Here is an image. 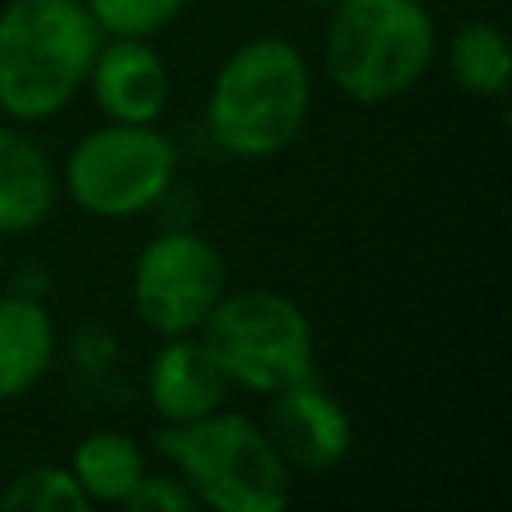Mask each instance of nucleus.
I'll use <instances>...</instances> for the list:
<instances>
[{
    "label": "nucleus",
    "mask_w": 512,
    "mask_h": 512,
    "mask_svg": "<svg viewBox=\"0 0 512 512\" xmlns=\"http://www.w3.org/2000/svg\"><path fill=\"white\" fill-rule=\"evenodd\" d=\"M100 28L84 0H8L0 12V112L56 116L88 80Z\"/></svg>",
    "instance_id": "nucleus-1"
},
{
    "label": "nucleus",
    "mask_w": 512,
    "mask_h": 512,
    "mask_svg": "<svg viewBox=\"0 0 512 512\" xmlns=\"http://www.w3.org/2000/svg\"><path fill=\"white\" fill-rule=\"evenodd\" d=\"M312 76L296 44L256 36L240 44L212 80L208 132L232 156H276L288 148L308 116Z\"/></svg>",
    "instance_id": "nucleus-2"
},
{
    "label": "nucleus",
    "mask_w": 512,
    "mask_h": 512,
    "mask_svg": "<svg viewBox=\"0 0 512 512\" xmlns=\"http://www.w3.org/2000/svg\"><path fill=\"white\" fill-rule=\"evenodd\" d=\"M156 452L168 456L196 500L216 512H280L288 504V464L240 412H208L156 432Z\"/></svg>",
    "instance_id": "nucleus-3"
},
{
    "label": "nucleus",
    "mask_w": 512,
    "mask_h": 512,
    "mask_svg": "<svg viewBox=\"0 0 512 512\" xmlns=\"http://www.w3.org/2000/svg\"><path fill=\"white\" fill-rule=\"evenodd\" d=\"M436 28L420 0H336L324 68L356 104H380L408 92L432 64Z\"/></svg>",
    "instance_id": "nucleus-4"
},
{
    "label": "nucleus",
    "mask_w": 512,
    "mask_h": 512,
    "mask_svg": "<svg viewBox=\"0 0 512 512\" xmlns=\"http://www.w3.org/2000/svg\"><path fill=\"white\" fill-rule=\"evenodd\" d=\"M228 384L272 396L312 376V324L272 288L224 292L196 328Z\"/></svg>",
    "instance_id": "nucleus-5"
},
{
    "label": "nucleus",
    "mask_w": 512,
    "mask_h": 512,
    "mask_svg": "<svg viewBox=\"0 0 512 512\" xmlns=\"http://www.w3.org/2000/svg\"><path fill=\"white\" fill-rule=\"evenodd\" d=\"M172 172L176 148L160 128L108 120L72 148L64 184L84 212L120 220L152 208L168 192Z\"/></svg>",
    "instance_id": "nucleus-6"
},
{
    "label": "nucleus",
    "mask_w": 512,
    "mask_h": 512,
    "mask_svg": "<svg viewBox=\"0 0 512 512\" xmlns=\"http://www.w3.org/2000/svg\"><path fill=\"white\" fill-rule=\"evenodd\" d=\"M228 272L212 240L172 228L144 244L132 268V304L160 336H188L224 296Z\"/></svg>",
    "instance_id": "nucleus-7"
},
{
    "label": "nucleus",
    "mask_w": 512,
    "mask_h": 512,
    "mask_svg": "<svg viewBox=\"0 0 512 512\" xmlns=\"http://www.w3.org/2000/svg\"><path fill=\"white\" fill-rule=\"evenodd\" d=\"M264 436L272 440V448L280 452L284 464H296L308 472H328L352 448V420L340 408V400L320 388L316 376H304V380L272 392Z\"/></svg>",
    "instance_id": "nucleus-8"
},
{
    "label": "nucleus",
    "mask_w": 512,
    "mask_h": 512,
    "mask_svg": "<svg viewBox=\"0 0 512 512\" xmlns=\"http://www.w3.org/2000/svg\"><path fill=\"white\" fill-rule=\"evenodd\" d=\"M84 84L100 112L120 124H156L168 104V72L148 36H112L100 44Z\"/></svg>",
    "instance_id": "nucleus-9"
},
{
    "label": "nucleus",
    "mask_w": 512,
    "mask_h": 512,
    "mask_svg": "<svg viewBox=\"0 0 512 512\" xmlns=\"http://www.w3.org/2000/svg\"><path fill=\"white\" fill-rule=\"evenodd\" d=\"M224 388L228 380L196 332L168 336V344L152 356L144 376L148 404L156 416H164V424H188L216 412L224 404Z\"/></svg>",
    "instance_id": "nucleus-10"
},
{
    "label": "nucleus",
    "mask_w": 512,
    "mask_h": 512,
    "mask_svg": "<svg viewBox=\"0 0 512 512\" xmlns=\"http://www.w3.org/2000/svg\"><path fill=\"white\" fill-rule=\"evenodd\" d=\"M56 204V172L44 148L0 124V236L36 228Z\"/></svg>",
    "instance_id": "nucleus-11"
},
{
    "label": "nucleus",
    "mask_w": 512,
    "mask_h": 512,
    "mask_svg": "<svg viewBox=\"0 0 512 512\" xmlns=\"http://www.w3.org/2000/svg\"><path fill=\"white\" fill-rule=\"evenodd\" d=\"M56 332L32 296H0V400L24 396L52 364Z\"/></svg>",
    "instance_id": "nucleus-12"
},
{
    "label": "nucleus",
    "mask_w": 512,
    "mask_h": 512,
    "mask_svg": "<svg viewBox=\"0 0 512 512\" xmlns=\"http://www.w3.org/2000/svg\"><path fill=\"white\" fill-rule=\"evenodd\" d=\"M88 496V504H124V496L144 476V452L124 432H88L72 448L68 468Z\"/></svg>",
    "instance_id": "nucleus-13"
},
{
    "label": "nucleus",
    "mask_w": 512,
    "mask_h": 512,
    "mask_svg": "<svg viewBox=\"0 0 512 512\" xmlns=\"http://www.w3.org/2000/svg\"><path fill=\"white\" fill-rule=\"evenodd\" d=\"M448 68L464 92L500 96L508 88V76H512V52H508L504 32L488 20L460 24L452 44H448Z\"/></svg>",
    "instance_id": "nucleus-14"
},
{
    "label": "nucleus",
    "mask_w": 512,
    "mask_h": 512,
    "mask_svg": "<svg viewBox=\"0 0 512 512\" xmlns=\"http://www.w3.org/2000/svg\"><path fill=\"white\" fill-rule=\"evenodd\" d=\"M0 508H8V512H84L88 496L80 492V484L68 468L36 464V468H24L0 492Z\"/></svg>",
    "instance_id": "nucleus-15"
},
{
    "label": "nucleus",
    "mask_w": 512,
    "mask_h": 512,
    "mask_svg": "<svg viewBox=\"0 0 512 512\" xmlns=\"http://www.w3.org/2000/svg\"><path fill=\"white\" fill-rule=\"evenodd\" d=\"M84 8L108 36H152L184 8V0H84Z\"/></svg>",
    "instance_id": "nucleus-16"
},
{
    "label": "nucleus",
    "mask_w": 512,
    "mask_h": 512,
    "mask_svg": "<svg viewBox=\"0 0 512 512\" xmlns=\"http://www.w3.org/2000/svg\"><path fill=\"white\" fill-rule=\"evenodd\" d=\"M124 508H132V512H188V508H196V496L176 476H148L144 472L136 480V488L124 496Z\"/></svg>",
    "instance_id": "nucleus-17"
},
{
    "label": "nucleus",
    "mask_w": 512,
    "mask_h": 512,
    "mask_svg": "<svg viewBox=\"0 0 512 512\" xmlns=\"http://www.w3.org/2000/svg\"><path fill=\"white\" fill-rule=\"evenodd\" d=\"M308 4H336V0H308Z\"/></svg>",
    "instance_id": "nucleus-18"
},
{
    "label": "nucleus",
    "mask_w": 512,
    "mask_h": 512,
    "mask_svg": "<svg viewBox=\"0 0 512 512\" xmlns=\"http://www.w3.org/2000/svg\"><path fill=\"white\" fill-rule=\"evenodd\" d=\"M0 260H4V248H0Z\"/></svg>",
    "instance_id": "nucleus-19"
}]
</instances>
